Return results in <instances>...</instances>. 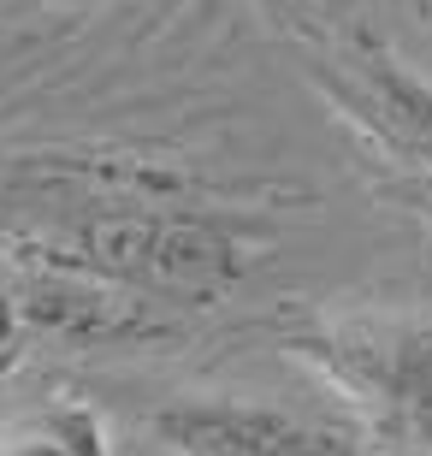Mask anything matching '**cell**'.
I'll return each instance as SVG.
<instances>
[{"label": "cell", "instance_id": "cell-1", "mask_svg": "<svg viewBox=\"0 0 432 456\" xmlns=\"http://www.w3.org/2000/svg\"><path fill=\"white\" fill-rule=\"evenodd\" d=\"M0 255L89 273L154 308H214L255 261L237 225L178 202H66L0 225Z\"/></svg>", "mask_w": 432, "mask_h": 456}, {"label": "cell", "instance_id": "cell-9", "mask_svg": "<svg viewBox=\"0 0 432 456\" xmlns=\"http://www.w3.org/2000/svg\"><path fill=\"white\" fill-rule=\"evenodd\" d=\"M0 308H6V303H0Z\"/></svg>", "mask_w": 432, "mask_h": 456}, {"label": "cell", "instance_id": "cell-4", "mask_svg": "<svg viewBox=\"0 0 432 456\" xmlns=\"http://www.w3.org/2000/svg\"><path fill=\"white\" fill-rule=\"evenodd\" d=\"M160 444L178 456H373L355 421H320L302 409L243 403V397H190L154 415Z\"/></svg>", "mask_w": 432, "mask_h": 456}, {"label": "cell", "instance_id": "cell-8", "mask_svg": "<svg viewBox=\"0 0 432 456\" xmlns=\"http://www.w3.org/2000/svg\"><path fill=\"white\" fill-rule=\"evenodd\" d=\"M302 6H314L320 18H355L362 12V0H302Z\"/></svg>", "mask_w": 432, "mask_h": 456}, {"label": "cell", "instance_id": "cell-2", "mask_svg": "<svg viewBox=\"0 0 432 456\" xmlns=\"http://www.w3.org/2000/svg\"><path fill=\"white\" fill-rule=\"evenodd\" d=\"M284 350L314 373L373 456H432V321L427 314H338L297 326Z\"/></svg>", "mask_w": 432, "mask_h": 456}, {"label": "cell", "instance_id": "cell-7", "mask_svg": "<svg viewBox=\"0 0 432 456\" xmlns=\"http://www.w3.org/2000/svg\"><path fill=\"white\" fill-rule=\"evenodd\" d=\"M391 196H397V202H409L420 220L432 225V178H420V172H403L397 184H391Z\"/></svg>", "mask_w": 432, "mask_h": 456}, {"label": "cell", "instance_id": "cell-3", "mask_svg": "<svg viewBox=\"0 0 432 456\" xmlns=\"http://www.w3.org/2000/svg\"><path fill=\"white\" fill-rule=\"evenodd\" d=\"M314 89L367 149L391 154L403 172L432 178V84L415 77L373 36H344L308 66Z\"/></svg>", "mask_w": 432, "mask_h": 456}, {"label": "cell", "instance_id": "cell-6", "mask_svg": "<svg viewBox=\"0 0 432 456\" xmlns=\"http://www.w3.org/2000/svg\"><path fill=\"white\" fill-rule=\"evenodd\" d=\"M0 456H113V451H107L101 421L84 403H53L30 415L24 427H12L0 439Z\"/></svg>", "mask_w": 432, "mask_h": 456}, {"label": "cell", "instance_id": "cell-5", "mask_svg": "<svg viewBox=\"0 0 432 456\" xmlns=\"http://www.w3.org/2000/svg\"><path fill=\"white\" fill-rule=\"evenodd\" d=\"M6 267H12V290L0 303L12 308L18 321L53 332V338L113 344V338H149V332L167 326V308L143 303L118 285H101L89 273L53 267V261H18V255H6Z\"/></svg>", "mask_w": 432, "mask_h": 456}]
</instances>
